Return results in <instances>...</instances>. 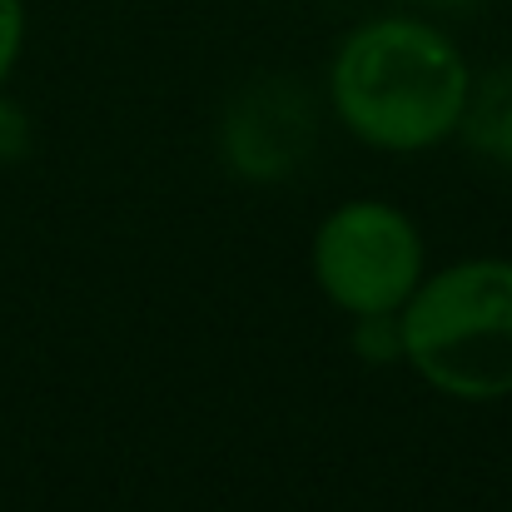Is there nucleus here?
<instances>
[{
    "mask_svg": "<svg viewBox=\"0 0 512 512\" xmlns=\"http://www.w3.org/2000/svg\"><path fill=\"white\" fill-rule=\"evenodd\" d=\"M468 90L463 50L408 15L358 25L329 70V95L348 135L393 155L443 145L463 125Z\"/></svg>",
    "mask_w": 512,
    "mask_h": 512,
    "instance_id": "1",
    "label": "nucleus"
},
{
    "mask_svg": "<svg viewBox=\"0 0 512 512\" xmlns=\"http://www.w3.org/2000/svg\"><path fill=\"white\" fill-rule=\"evenodd\" d=\"M398 348L418 378L463 403L512 393V264L463 259L428 274L398 309Z\"/></svg>",
    "mask_w": 512,
    "mask_h": 512,
    "instance_id": "2",
    "label": "nucleus"
},
{
    "mask_svg": "<svg viewBox=\"0 0 512 512\" xmlns=\"http://www.w3.org/2000/svg\"><path fill=\"white\" fill-rule=\"evenodd\" d=\"M314 274L353 319L398 314L423 284V239L403 209L383 199H348L314 234Z\"/></svg>",
    "mask_w": 512,
    "mask_h": 512,
    "instance_id": "3",
    "label": "nucleus"
},
{
    "mask_svg": "<svg viewBox=\"0 0 512 512\" xmlns=\"http://www.w3.org/2000/svg\"><path fill=\"white\" fill-rule=\"evenodd\" d=\"M468 145L488 160H503L512 165V70L483 80L478 90H468V110H463V125Z\"/></svg>",
    "mask_w": 512,
    "mask_h": 512,
    "instance_id": "4",
    "label": "nucleus"
},
{
    "mask_svg": "<svg viewBox=\"0 0 512 512\" xmlns=\"http://www.w3.org/2000/svg\"><path fill=\"white\" fill-rule=\"evenodd\" d=\"M25 45V5L20 0H0V85L10 80L15 60Z\"/></svg>",
    "mask_w": 512,
    "mask_h": 512,
    "instance_id": "5",
    "label": "nucleus"
},
{
    "mask_svg": "<svg viewBox=\"0 0 512 512\" xmlns=\"http://www.w3.org/2000/svg\"><path fill=\"white\" fill-rule=\"evenodd\" d=\"M20 145H25V120L0 100V160L5 155H20Z\"/></svg>",
    "mask_w": 512,
    "mask_h": 512,
    "instance_id": "6",
    "label": "nucleus"
},
{
    "mask_svg": "<svg viewBox=\"0 0 512 512\" xmlns=\"http://www.w3.org/2000/svg\"><path fill=\"white\" fill-rule=\"evenodd\" d=\"M443 5H463V0H443Z\"/></svg>",
    "mask_w": 512,
    "mask_h": 512,
    "instance_id": "7",
    "label": "nucleus"
}]
</instances>
